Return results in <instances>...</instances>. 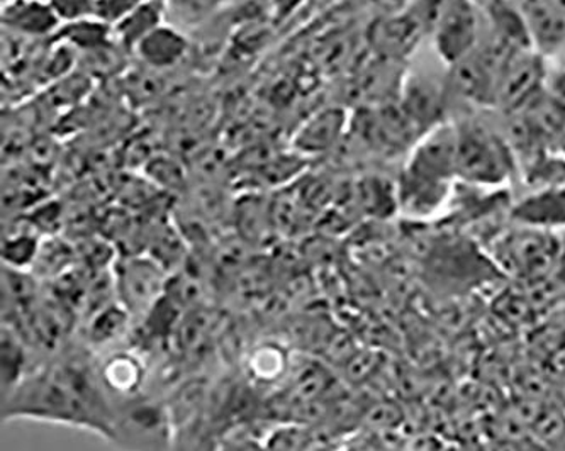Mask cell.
<instances>
[{"mask_svg":"<svg viewBox=\"0 0 565 451\" xmlns=\"http://www.w3.org/2000/svg\"><path fill=\"white\" fill-rule=\"evenodd\" d=\"M128 320H131V315L119 305L118 309H106L103 314L97 315L93 323V330H90V337L94 342L107 343L113 337H118L119 334L125 331Z\"/></svg>","mask_w":565,"mask_h":451,"instance_id":"484cf974","label":"cell"},{"mask_svg":"<svg viewBox=\"0 0 565 451\" xmlns=\"http://www.w3.org/2000/svg\"><path fill=\"white\" fill-rule=\"evenodd\" d=\"M548 62L551 60L533 50L514 53L501 74L494 109H500L508 118L525 112L526 107L545 90L551 71Z\"/></svg>","mask_w":565,"mask_h":451,"instance_id":"8992f818","label":"cell"},{"mask_svg":"<svg viewBox=\"0 0 565 451\" xmlns=\"http://www.w3.org/2000/svg\"><path fill=\"white\" fill-rule=\"evenodd\" d=\"M292 364V358L282 346L267 343L252 352L246 371L250 382H255L257 386H273L289 375Z\"/></svg>","mask_w":565,"mask_h":451,"instance_id":"44dd1931","label":"cell"},{"mask_svg":"<svg viewBox=\"0 0 565 451\" xmlns=\"http://www.w3.org/2000/svg\"><path fill=\"white\" fill-rule=\"evenodd\" d=\"M545 90L557 100L561 106L565 107V72L557 65H551L547 82H545Z\"/></svg>","mask_w":565,"mask_h":451,"instance_id":"f546056e","label":"cell"},{"mask_svg":"<svg viewBox=\"0 0 565 451\" xmlns=\"http://www.w3.org/2000/svg\"><path fill=\"white\" fill-rule=\"evenodd\" d=\"M482 15L489 33L503 41L514 52H530L529 28L518 0H482Z\"/></svg>","mask_w":565,"mask_h":451,"instance_id":"e0dca14e","label":"cell"},{"mask_svg":"<svg viewBox=\"0 0 565 451\" xmlns=\"http://www.w3.org/2000/svg\"><path fill=\"white\" fill-rule=\"evenodd\" d=\"M451 185L419 179L403 170L396 185L397 207L416 219L435 216L450 197Z\"/></svg>","mask_w":565,"mask_h":451,"instance_id":"2e32d148","label":"cell"},{"mask_svg":"<svg viewBox=\"0 0 565 451\" xmlns=\"http://www.w3.org/2000/svg\"><path fill=\"white\" fill-rule=\"evenodd\" d=\"M491 261L504 276L540 283L552 276L561 254V233L518 226L500 233L489 245Z\"/></svg>","mask_w":565,"mask_h":451,"instance_id":"3957f363","label":"cell"},{"mask_svg":"<svg viewBox=\"0 0 565 451\" xmlns=\"http://www.w3.org/2000/svg\"><path fill=\"white\" fill-rule=\"evenodd\" d=\"M482 8L479 0H448L431 26L435 53L447 68L469 58L482 41Z\"/></svg>","mask_w":565,"mask_h":451,"instance_id":"5b68a950","label":"cell"},{"mask_svg":"<svg viewBox=\"0 0 565 451\" xmlns=\"http://www.w3.org/2000/svg\"><path fill=\"white\" fill-rule=\"evenodd\" d=\"M0 21L8 33L18 34L26 40L53 37L62 26L49 0H14L2 4Z\"/></svg>","mask_w":565,"mask_h":451,"instance_id":"5bb4252c","label":"cell"},{"mask_svg":"<svg viewBox=\"0 0 565 451\" xmlns=\"http://www.w3.org/2000/svg\"><path fill=\"white\" fill-rule=\"evenodd\" d=\"M268 219H270V213L257 201H248V204L239 210L238 221L242 224V232L250 239L264 236L265 224Z\"/></svg>","mask_w":565,"mask_h":451,"instance_id":"83f0119b","label":"cell"},{"mask_svg":"<svg viewBox=\"0 0 565 451\" xmlns=\"http://www.w3.org/2000/svg\"><path fill=\"white\" fill-rule=\"evenodd\" d=\"M447 99L448 85L425 74H412L404 77L397 104L419 138L447 122Z\"/></svg>","mask_w":565,"mask_h":451,"instance_id":"9c48e42d","label":"cell"},{"mask_svg":"<svg viewBox=\"0 0 565 451\" xmlns=\"http://www.w3.org/2000/svg\"><path fill=\"white\" fill-rule=\"evenodd\" d=\"M510 219L518 226L561 233L565 229V185L533 189L514 202Z\"/></svg>","mask_w":565,"mask_h":451,"instance_id":"8fae6325","label":"cell"},{"mask_svg":"<svg viewBox=\"0 0 565 451\" xmlns=\"http://www.w3.org/2000/svg\"><path fill=\"white\" fill-rule=\"evenodd\" d=\"M28 372V355L22 345L21 334L11 326L2 330V397L24 380Z\"/></svg>","mask_w":565,"mask_h":451,"instance_id":"7402d4cb","label":"cell"},{"mask_svg":"<svg viewBox=\"0 0 565 451\" xmlns=\"http://www.w3.org/2000/svg\"><path fill=\"white\" fill-rule=\"evenodd\" d=\"M273 2L277 19L289 18L302 4V0H273Z\"/></svg>","mask_w":565,"mask_h":451,"instance_id":"d6a6232c","label":"cell"},{"mask_svg":"<svg viewBox=\"0 0 565 451\" xmlns=\"http://www.w3.org/2000/svg\"><path fill=\"white\" fill-rule=\"evenodd\" d=\"M552 62H554V65H557L558 68H562V71L565 72V46L564 50L558 53L557 58L552 60Z\"/></svg>","mask_w":565,"mask_h":451,"instance_id":"e575fe53","label":"cell"},{"mask_svg":"<svg viewBox=\"0 0 565 451\" xmlns=\"http://www.w3.org/2000/svg\"><path fill=\"white\" fill-rule=\"evenodd\" d=\"M309 451H328V450H324V448H312V450H309Z\"/></svg>","mask_w":565,"mask_h":451,"instance_id":"8d00e7d4","label":"cell"},{"mask_svg":"<svg viewBox=\"0 0 565 451\" xmlns=\"http://www.w3.org/2000/svg\"><path fill=\"white\" fill-rule=\"evenodd\" d=\"M40 254L38 239L30 233H15L9 235L2 243V260L4 267L14 268V270H24L36 261Z\"/></svg>","mask_w":565,"mask_h":451,"instance_id":"d4e9b609","label":"cell"},{"mask_svg":"<svg viewBox=\"0 0 565 451\" xmlns=\"http://www.w3.org/2000/svg\"><path fill=\"white\" fill-rule=\"evenodd\" d=\"M169 277L153 258H126L115 268V290L119 305L131 318L147 315L167 294Z\"/></svg>","mask_w":565,"mask_h":451,"instance_id":"52a82bcc","label":"cell"},{"mask_svg":"<svg viewBox=\"0 0 565 451\" xmlns=\"http://www.w3.org/2000/svg\"><path fill=\"white\" fill-rule=\"evenodd\" d=\"M167 22L166 2L163 0H145L131 14L126 15L119 24H116L115 37L122 49L135 53L138 44L150 36L154 30Z\"/></svg>","mask_w":565,"mask_h":451,"instance_id":"d6986e66","label":"cell"},{"mask_svg":"<svg viewBox=\"0 0 565 451\" xmlns=\"http://www.w3.org/2000/svg\"><path fill=\"white\" fill-rule=\"evenodd\" d=\"M55 43L66 44L75 52L90 53L94 50L103 49L106 44L116 40L115 30L104 24L99 19H82V21L66 22L53 34Z\"/></svg>","mask_w":565,"mask_h":451,"instance_id":"ffe728a7","label":"cell"},{"mask_svg":"<svg viewBox=\"0 0 565 451\" xmlns=\"http://www.w3.org/2000/svg\"><path fill=\"white\" fill-rule=\"evenodd\" d=\"M349 125V115L342 107H327L298 129L294 137L292 147L302 157H316L330 151L342 140Z\"/></svg>","mask_w":565,"mask_h":451,"instance_id":"9a60e30c","label":"cell"},{"mask_svg":"<svg viewBox=\"0 0 565 451\" xmlns=\"http://www.w3.org/2000/svg\"><path fill=\"white\" fill-rule=\"evenodd\" d=\"M547 2L565 18V0H547Z\"/></svg>","mask_w":565,"mask_h":451,"instance_id":"836d02e7","label":"cell"},{"mask_svg":"<svg viewBox=\"0 0 565 451\" xmlns=\"http://www.w3.org/2000/svg\"><path fill=\"white\" fill-rule=\"evenodd\" d=\"M100 382L110 400L118 404L135 399L143 393L147 368L140 355L131 352H116L107 356L97 367Z\"/></svg>","mask_w":565,"mask_h":451,"instance_id":"7c38bea8","label":"cell"},{"mask_svg":"<svg viewBox=\"0 0 565 451\" xmlns=\"http://www.w3.org/2000/svg\"><path fill=\"white\" fill-rule=\"evenodd\" d=\"M525 15L533 52L547 60L557 58L565 46V18L547 0H518Z\"/></svg>","mask_w":565,"mask_h":451,"instance_id":"4fadbf2b","label":"cell"},{"mask_svg":"<svg viewBox=\"0 0 565 451\" xmlns=\"http://www.w3.org/2000/svg\"><path fill=\"white\" fill-rule=\"evenodd\" d=\"M6 421L31 419L90 431L109 441L115 404L107 396L97 367L81 356L60 358L24 377L2 397Z\"/></svg>","mask_w":565,"mask_h":451,"instance_id":"6da1fadb","label":"cell"},{"mask_svg":"<svg viewBox=\"0 0 565 451\" xmlns=\"http://www.w3.org/2000/svg\"><path fill=\"white\" fill-rule=\"evenodd\" d=\"M8 2H14V0H2V4H8Z\"/></svg>","mask_w":565,"mask_h":451,"instance_id":"74e56055","label":"cell"},{"mask_svg":"<svg viewBox=\"0 0 565 451\" xmlns=\"http://www.w3.org/2000/svg\"><path fill=\"white\" fill-rule=\"evenodd\" d=\"M188 50L189 41L184 31L166 22L150 36L145 37L135 53L145 66H150L153 71H167L179 65L188 55Z\"/></svg>","mask_w":565,"mask_h":451,"instance_id":"ac0fdd59","label":"cell"},{"mask_svg":"<svg viewBox=\"0 0 565 451\" xmlns=\"http://www.w3.org/2000/svg\"><path fill=\"white\" fill-rule=\"evenodd\" d=\"M428 33L425 24L408 8L384 15L372 24L369 41L382 60L403 62L409 58Z\"/></svg>","mask_w":565,"mask_h":451,"instance_id":"30bf717a","label":"cell"},{"mask_svg":"<svg viewBox=\"0 0 565 451\" xmlns=\"http://www.w3.org/2000/svg\"><path fill=\"white\" fill-rule=\"evenodd\" d=\"M109 441L122 451H173L175 428L166 400L143 394L118 404Z\"/></svg>","mask_w":565,"mask_h":451,"instance_id":"277c9868","label":"cell"},{"mask_svg":"<svg viewBox=\"0 0 565 451\" xmlns=\"http://www.w3.org/2000/svg\"><path fill=\"white\" fill-rule=\"evenodd\" d=\"M49 4L62 24L96 18L97 0H49Z\"/></svg>","mask_w":565,"mask_h":451,"instance_id":"4316f807","label":"cell"},{"mask_svg":"<svg viewBox=\"0 0 565 451\" xmlns=\"http://www.w3.org/2000/svg\"><path fill=\"white\" fill-rule=\"evenodd\" d=\"M403 170L419 179L454 184L457 180L456 122H444L419 137Z\"/></svg>","mask_w":565,"mask_h":451,"instance_id":"ba28073f","label":"cell"},{"mask_svg":"<svg viewBox=\"0 0 565 451\" xmlns=\"http://www.w3.org/2000/svg\"><path fill=\"white\" fill-rule=\"evenodd\" d=\"M316 448L311 426L299 422H277L264 441L265 451H309Z\"/></svg>","mask_w":565,"mask_h":451,"instance_id":"cb8c5ba5","label":"cell"},{"mask_svg":"<svg viewBox=\"0 0 565 451\" xmlns=\"http://www.w3.org/2000/svg\"><path fill=\"white\" fill-rule=\"evenodd\" d=\"M457 125V179L476 187H500L518 170L510 143L473 119Z\"/></svg>","mask_w":565,"mask_h":451,"instance_id":"7a4b0ae2","label":"cell"},{"mask_svg":"<svg viewBox=\"0 0 565 451\" xmlns=\"http://www.w3.org/2000/svg\"><path fill=\"white\" fill-rule=\"evenodd\" d=\"M412 0H390V4L393 6L394 11H399V9L406 8Z\"/></svg>","mask_w":565,"mask_h":451,"instance_id":"d590c367","label":"cell"},{"mask_svg":"<svg viewBox=\"0 0 565 451\" xmlns=\"http://www.w3.org/2000/svg\"><path fill=\"white\" fill-rule=\"evenodd\" d=\"M143 2L145 0H97L96 19L115 28Z\"/></svg>","mask_w":565,"mask_h":451,"instance_id":"f1b7e54d","label":"cell"},{"mask_svg":"<svg viewBox=\"0 0 565 451\" xmlns=\"http://www.w3.org/2000/svg\"><path fill=\"white\" fill-rule=\"evenodd\" d=\"M166 2L167 21L172 26L184 30L207 21L224 0H163Z\"/></svg>","mask_w":565,"mask_h":451,"instance_id":"603a6c76","label":"cell"},{"mask_svg":"<svg viewBox=\"0 0 565 451\" xmlns=\"http://www.w3.org/2000/svg\"><path fill=\"white\" fill-rule=\"evenodd\" d=\"M213 451H265L264 443L258 441L235 440V438H220Z\"/></svg>","mask_w":565,"mask_h":451,"instance_id":"1f68e13d","label":"cell"},{"mask_svg":"<svg viewBox=\"0 0 565 451\" xmlns=\"http://www.w3.org/2000/svg\"><path fill=\"white\" fill-rule=\"evenodd\" d=\"M545 286H551L552 289H558L565 292V229L561 232V254H558L557 267L548 279H545ZM536 286V283H535Z\"/></svg>","mask_w":565,"mask_h":451,"instance_id":"4dcf8cb0","label":"cell"}]
</instances>
